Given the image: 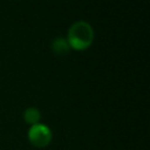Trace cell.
<instances>
[{
    "instance_id": "cell-1",
    "label": "cell",
    "mask_w": 150,
    "mask_h": 150,
    "mask_svg": "<svg viewBox=\"0 0 150 150\" xmlns=\"http://www.w3.org/2000/svg\"><path fill=\"white\" fill-rule=\"evenodd\" d=\"M94 40V30L91 26L86 21H79L71 25L68 32V45L69 47L82 50L88 48Z\"/></svg>"
},
{
    "instance_id": "cell-2",
    "label": "cell",
    "mask_w": 150,
    "mask_h": 150,
    "mask_svg": "<svg viewBox=\"0 0 150 150\" xmlns=\"http://www.w3.org/2000/svg\"><path fill=\"white\" fill-rule=\"evenodd\" d=\"M28 138L35 146L43 148L49 144L52 139V132L48 127L43 124H33L28 131Z\"/></svg>"
},
{
    "instance_id": "cell-3",
    "label": "cell",
    "mask_w": 150,
    "mask_h": 150,
    "mask_svg": "<svg viewBox=\"0 0 150 150\" xmlns=\"http://www.w3.org/2000/svg\"><path fill=\"white\" fill-rule=\"evenodd\" d=\"M53 50L56 54H67L69 50V45L67 42V40L59 38L56 40H54L53 42Z\"/></svg>"
},
{
    "instance_id": "cell-4",
    "label": "cell",
    "mask_w": 150,
    "mask_h": 150,
    "mask_svg": "<svg viewBox=\"0 0 150 150\" xmlns=\"http://www.w3.org/2000/svg\"><path fill=\"white\" fill-rule=\"evenodd\" d=\"M25 121L27 123H30V124H36L38 121L40 120V111L35 108H28L26 111H25Z\"/></svg>"
}]
</instances>
